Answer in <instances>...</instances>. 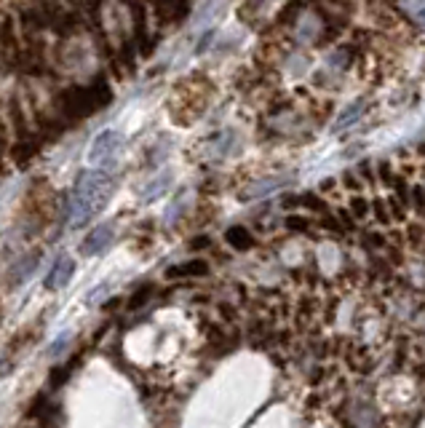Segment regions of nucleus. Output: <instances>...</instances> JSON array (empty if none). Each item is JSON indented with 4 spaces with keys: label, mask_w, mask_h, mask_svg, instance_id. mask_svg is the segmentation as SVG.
Here are the masks:
<instances>
[{
    "label": "nucleus",
    "mask_w": 425,
    "mask_h": 428,
    "mask_svg": "<svg viewBox=\"0 0 425 428\" xmlns=\"http://www.w3.org/2000/svg\"><path fill=\"white\" fill-rule=\"evenodd\" d=\"M206 243H209V239H198V241H193V246L201 249V246H206Z\"/></svg>",
    "instance_id": "obj_13"
},
{
    "label": "nucleus",
    "mask_w": 425,
    "mask_h": 428,
    "mask_svg": "<svg viewBox=\"0 0 425 428\" xmlns=\"http://www.w3.org/2000/svg\"><path fill=\"white\" fill-rule=\"evenodd\" d=\"M153 295V286H142V289H137L134 292V298H131V308H139V305H145L148 302V298Z\"/></svg>",
    "instance_id": "obj_6"
},
{
    "label": "nucleus",
    "mask_w": 425,
    "mask_h": 428,
    "mask_svg": "<svg viewBox=\"0 0 425 428\" xmlns=\"http://www.w3.org/2000/svg\"><path fill=\"white\" fill-rule=\"evenodd\" d=\"M112 99V92L105 78H96L89 86H73L59 96V108L67 118H89L92 112L102 110Z\"/></svg>",
    "instance_id": "obj_1"
},
{
    "label": "nucleus",
    "mask_w": 425,
    "mask_h": 428,
    "mask_svg": "<svg viewBox=\"0 0 425 428\" xmlns=\"http://www.w3.org/2000/svg\"><path fill=\"white\" fill-rule=\"evenodd\" d=\"M206 271H209V265L204 260H190V262H182V265H174V268H168V279H187V276H204Z\"/></svg>",
    "instance_id": "obj_2"
},
{
    "label": "nucleus",
    "mask_w": 425,
    "mask_h": 428,
    "mask_svg": "<svg viewBox=\"0 0 425 428\" xmlns=\"http://www.w3.org/2000/svg\"><path fill=\"white\" fill-rule=\"evenodd\" d=\"M342 182H345V185H348V187H353V190L358 187V185H356V180H353L351 174H345V177H342Z\"/></svg>",
    "instance_id": "obj_12"
},
{
    "label": "nucleus",
    "mask_w": 425,
    "mask_h": 428,
    "mask_svg": "<svg viewBox=\"0 0 425 428\" xmlns=\"http://www.w3.org/2000/svg\"><path fill=\"white\" fill-rule=\"evenodd\" d=\"M105 241H110V228H99L92 239L86 241V249H89V252H96V249L105 246Z\"/></svg>",
    "instance_id": "obj_5"
},
{
    "label": "nucleus",
    "mask_w": 425,
    "mask_h": 428,
    "mask_svg": "<svg viewBox=\"0 0 425 428\" xmlns=\"http://www.w3.org/2000/svg\"><path fill=\"white\" fill-rule=\"evenodd\" d=\"M356 115H358V108H353L351 112H348V115H342V121H340V126H348V123H351L353 118H356Z\"/></svg>",
    "instance_id": "obj_10"
},
{
    "label": "nucleus",
    "mask_w": 425,
    "mask_h": 428,
    "mask_svg": "<svg viewBox=\"0 0 425 428\" xmlns=\"http://www.w3.org/2000/svg\"><path fill=\"white\" fill-rule=\"evenodd\" d=\"M70 273H73V260H59L56 262V268L51 271V279L46 281L49 286H59V284H64V281L70 279Z\"/></svg>",
    "instance_id": "obj_3"
},
{
    "label": "nucleus",
    "mask_w": 425,
    "mask_h": 428,
    "mask_svg": "<svg viewBox=\"0 0 425 428\" xmlns=\"http://www.w3.org/2000/svg\"><path fill=\"white\" fill-rule=\"evenodd\" d=\"M351 209H353V214H356V217H367L372 206L367 204L364 198H353V201H351Z\"/></svg>",
    "instance_id": "obj_7"
},
{
    "label": "nucleus",
    "mask_w": 425,
    "mask_h": 428,
    "mask_svg": "<svg viewBox=\"0 0 425 428\" xmlns=\"http://www.w3.org/2000/svg\"><path fill=\"white\" fill-rule=\"evenodd\" d=\"M415 204H417V209H423L425 206V193L423 190H415Z\"/></svg>",
    "instance_id": "obj_11"
},
{
    "label": "nucleus",
    "mask_w": 425,
    "mask_h": 428,
    "mask_svg": "<svg viewBox=\"0 0 425 428\" xmlns=\"http://www.w3.org/2000/svg\"><path fill=\"white\" fill-rule=\"evenodd\" d=\"M286 228H289V230H300V233H302V230H308V223H305L302 217H289V220H286Z\"/></svg>",
    "instance_id": "obj_8"
},
{
    "label": "nucleus",
    "mask_w": 425,
    "mask_h": 428,
    "mask_svg": "<svg viewBox=\"0 0 425 428\" xmlns=\"http://www.w3.org/2000/svg\"><path fill=\"white\" fill-rule=\"evenodd\" d=\"M227 241L233 243L236 249H249V246L254 243V239H252L243 228H230V230H227Z\"/></svg>",
    "instance_id": "obj_4"
},
{
    "label": "nucleus",
    "mask_w": 425,
    "mask_h": 428,
    "mask_svg": "<svg viewBox=\"0 0 425 428\" xmlns=\"http://www.w3.org/2000/svg\"><path fill=\"white\" fill-rule=\"evenodd\" d=\"M372 209H374V214H377V220H380V223H388V214H385V206H383V201H374Z\"/></svg>",
    "instance_id": "obj_9"
}]
</instances>
